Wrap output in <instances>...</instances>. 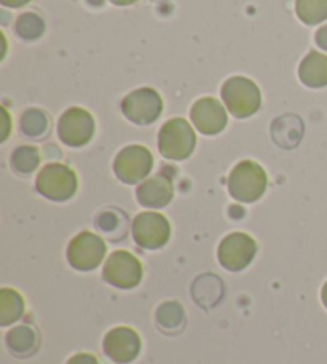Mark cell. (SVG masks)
Listing matches in <instances>:
<instances>
[{
  "label": "cell",
  "instance_id": "1",
  "mask_svg": "<svg viewBox=\"0 0 327 364\" xmlns=\"http://www.w3.org/2000/svg\"><path fill=\"white\" fill-rule=\"evenodd\" d=\"M267 173L256 161L245 160L233 168L228 178V192L241 203L257 201L267 191Z\"/></svg>",
  "mask_w": 327,
  "mask_h": 364
},
{
  "label": "cell",
  "instance_id": "2",
  "mask_svg": "<svg viewBox=\"0 0 327 364\" xmlns=\"http://www.w3.org/2000/svg\"><path fill=\"white\" fill-rule=\"evenodd\" d=\"M196 144V136L191 123L184 119H171L159 133V149L169 160H186L191 157Z\"/></svg>",
  "mask_w": 327,
  "mask_h": 364
},
{
  "label": "cell",
  "instance_id": "3",
  "mask_svg": "<svg viewBox=\"0 0 327 364\" xmlns=\"http://www.w3.org/2000/svg\"><path fill=\"white\" fill-rule=\"evenodd\" d=\"M222 100L237 119H246L260 107V90L246 77H232L222 87Z\"/></svg>",
  "mask_w": 327,
  "mask_h": 364
},
{
  "label": "cell",
  "instance_id": "4",
  "mask_svg": "<svg viewBox=\"0 0 327 364\" xmlns=\"http://www.w3.org/2000/svg\"><path fill=\"white\" fill-rule=\"evenodd\" d=\"M37 191L53 201H65L74 197L78 181L69 166L50 164L43 166L36 181Z\"/></svg>",
  "mask_w": 327,
  "mask_h": 364
},
{
  "label": "cell",
  "instance_id": "5",
  "mask_svg": "<svg viewBox=\"0 0 327 364\" xmlns=\"http://www.w3.org/2000/svg\"><path fill=\"white\" fill-rule=\"evenodd\" d=\"M154 168V157L147 147L128 146L122 149L114 161V171L125 184H136L149 176Z\"/></svg>",
  "mask_w": 327,
  "mask_h": 364
},
{
  "label": "cell",
  "instance_id": "6",
  "mask_svg": "<svg viewBox=\"0 0 327 364\" xmlns=\"http://www.w3.org/2000/svg\"><path fill=\"white\" fill-rule=\"evenodd\" d=\"M106 252V243L101 237L91 232H82L69 243L68 259L74 269L88 272L100 267Z\"/></svg>",
  "mask_w": 327,
  "mask_h": 364
},
{
  "label": "cell",
  "instance_id": "7",
  "mask_svg": "<svg viewBox=\"0 0 327 364\" xmlns=\"http://www.w3.org/2000/svg\"><path fill=\"white\" fill-rule=\"evenodd\" d=\"M122 110L136 125H150L161 115L163 101L154 88H139L123 100Z\"/></svg>",
  "mask_w": 327,
  "mask_h": 364
},
{
  "label": "cell",
  "instance_id": "8",
  "mask_svg": "<svg viewBox=\"0 0 327 364\" xmlns=\"http://www.w3.org/2000/svg\"><path fill=\"white\" fill-rule=\"evenodd\" d=\"M102 278L115 288L131 289L142 279V265L131 252L115 251L104 265Z\"/></svg>",
  "mask_w": 327,
  "mask_h": 364
},
{
  "label": "cell",
  "instance_id": "9",
  "mask_svg": "<svg viewBox=\"0 0 327 364\" xmlns=\"http://www.w3.org/2000/svg\"><path fill=\"white\" fill-rule=\"evenodd\" d=\"M169 235H171V227L163 214L147 211L136 216L133 223V237L142 248L159 250L168 243Z\"/></svg>",
  "mask_w": 327,
  "mask_h": 364
},
{
  "label": "cell",
  "instance_id": "10",
  "mask_svg": "<svg viewBox=\"0 0 327 364\" xmlns=\"http://www.w3.org/2000/svg\"><path fill=\"white\" fill-rule=\"evenodd\" d=\"M257 252V245L246 233H230L219 245V262L230 272H240L252 262Z\"/></svg>",
  "mask_w": 327,
  "mask_h": 364
},
{
  "label": "cell",
  "instance_id": "11",
  "mask_svg": "<svg viewBox=\"0 0 327 364\" xmlns=\"http://www.w3.org/2000/svg\"><path fill=\"white\" fill-rule=\"evenodd\" d=\"M60 138L70 147H82L88 144L95 134V119L82 107H70L65 110L58 123Z\"/></svg>",
  "mask_w": 327,
  "mask_h": 364
},
{
  "label": "cell",
  "instance_id": "12",
  "mask_svg": "<svg viewBox=\"0 0 327 364\" xmlns=\"http://www.w3.org/2000/svg\"><path fill=\"white\" fill-rule=\"evenodd\" d=\"M104 352L119 364H128L141 353V339L134 329L115 328L104 339Z\"/></svg>",
  "mask_w": 327,
  "mask_h": 364
},
{
  "label": "cell",
  "instance_id": "13",
  "mask_svg": "<svg viewBox=\"0 0 327 364\" xmlns=\"http://www.w3.org/2000/svg\"><path fill=\"white\" fill-rule=\"evenodd\" d=\"M191 117L196 129L208 136L218 134L227 127L225 109L214 97H201L196 101L192 106Z\"/></svg>",
  "mask_w": 327,
  "mask_h": 364
},
{
  "label": "cell",
  "instance_id": "14",
  "mask_svg": "<svg viewBox=\"0 0 327 364\" xmlns=\"http://www.w3.org/2000/svg\"><path fill=\"white\" fill-rule=\"evenodd\" d=\"M137 201L147 208H163L173 200L174 188L173 182L165 174H156V176L144 181L137 187Z\"/></svg>",
  "mask_w": 327,
  "mask_h": 364
},
{
  "label": "cell",
  "instance_id": "15",
  "mask_svg": "<svg viewBox=\"0 0 327 364\" xmlns=\"http://www.w3.org/2000/svg\"><path fill=\"white\" fill-rule=\"evenodd\" d=\"M299 79L309 88H323L327 85V56L319 51L304 58L299 68Z\"/></svg>",
  "mask_w": 327,
  "mask_h": 364
},
{
  "label": "cell",
  "instance_id": "16",
  "mask_svg": "<svg viewBox=\"0 0 327 364\" xmlns=\"http://www.w3.org/2000/svg\"><path fill=\"white\" fill-rule=\"evenodd\" d=\"M24 301L16 291L4 288L0 291V324L9 326L23 316Z\"/></svg>",
  "mask_w": 327,
  "mask_h": 364
},
{
  "label": "cell",
  "instance_id": "17",
  "mask_svg": "<svg viewBox=\"0 0 327 364\" xmlns=\"http://www.w3.org/2000/svg\"><path fill=\"white\" fill-rule=\"evenodd\" d=\"M296 11L305 24H321L327 19V0H297Z\"/></svg>",
  "mask_w": 327,
  "mask_h": 364
},
{
  "label": "cell",
  "instance_id": "18",
  "mask_svg": "<svg viewBox=\"0 0 327 364\" xmlns=\"http://www.w3.org/2000/svg\"><path fill=\"white\" fill-rule=\"evenodd\" d=\"M6 343L18 355L31 353L36 348L37 337L36 333L29 326H18L13 331H10L6 336Z\"/></svg>",
  "mask_w": 327,
  "mask_h": 364
},
{
  "label": "cell",
  "instance_id": "19",
  "mask_svg": "<svg viewBox=\"0 0 327 364\" xmlns=\"http://www.w3.org/2000/svg\"><path fill=\"white\" fill-rule=\"evenodd\" d=\"M38 161H41V155L36 147L24 146L19 147L15 151L11 157V164L15 166V170L19 173H32L38 166Z\"/></svg>",
  "mask_w": 327,
  "mask_h": 364
},
{
  "label": "cell",
  "instance_id": "20",
  "mask_svg": "<svg viewBox=\"0 0 327 364\" xmlns=\"http://www.w3.org/2000/svg\"><path fill=\"white\" fill-rule=\"evenodd\" d=\"M21 128L28 136H42L48 128V120L43 112L36 109L28 110L21 119Z\"/></svg>",
  "mask_w": 327,
  "mask_h": 364
},
{
  "label": "cell",
  "instance_id": "21",
  "mask_svg": "<svg viewBox=\"0 0 327 364\" xmlns=\"http://www.w3.org/2000/svg\"><path fill=\"white\" fill-rule=\"evenodd\" d=\"M43 21L41 16L34 13H26L21 15L16 21V32L24 38H37L43 34Z\"/></svg>",
  "mask_w": 327,
  "mask_h": 364
},
{
  "label": "cell",
  "instance_id": "22",
  "mask_svg": "<svg viewBox=\"0 0 327 364\" xmlns=\"http://www.w3.org/2000/svg\"><path fill=\"white\" fill-rule=\"evenodd\" d=\"M160 310L165 311V314H168V316L166 315H159V321L163 324V326L173 328V326H178V324L181 323L182 309L179 307L178 304H174V302L166 304V305H163Z\"/></svg>",
  "mask_w": 327,
  "mask_h": 364
},
{
  "label": "cell",
  "instance_id": "23",
  "mask_svg": "<svg viewBox=\"0 0 327 364\" xmlns=\"http://www.w3.org/2000/svg\"><path fill=\"white\" fill-rule=\"evenodd\" d=\"M97 225H100L101 230H106V232L114 230V227H117V218L110 213L102 214V216H100V219H97Z\"/></svg>",
  "mask_w": 327,
  "mask_h": 364
},
{
  "label": "cell",
  "instance_id": "24",
  "mask_svg": "<svg viewBox=\"0 0 327 364\" xmlns=\"http://www.w3.org/2000/svg\"><path fill=\"white\" fill-rule=\"evenodd\" d=\"M68 364H100L93 355L90 353H78L68 361Z\"/></svg>",
  "mask_w": 327,
  "mask_h": 364
},
{
  "label": "cell",
  "instance_id": "25",
  "mask_svg": "<svg viewBox=\"0 0 327 364\" xmlns=\"http://www.w3.org/2000/svg\"><path fill=\"white\" fill-rule=\"evenodd\" d=\"M2 133H0V141H5L10 133V115L5 109H2Z\"/></svg>",
  "mask_w": 327,
  "mask_h": 364
},
{
  "label": "cell",
  "instance_id": "26",
  "mask_svg": "<svg viewBox=\"0 0 327 364\" xmlns=\"http://www.w3.org/2000/svg\"><path fill=\"white\" fill-rule=\"evenodd\" d=\"M316 43L319 48H323L327 51V24L319 28V31L316 32Z\"/></svg>",
  "mask_w": 327,
  "mask_h": 364
},
{
  "label": "cell",
  "instance_id": "27",
  "mask_svg": "<svg viewBox=\"0 0 327 364\" xmlns=\"http://www.w3.org/2000/svg\"><path fill=\"white\" fill-rule=\"evenodd\" d=\"M2 5L5 6H11V9H18V6H23L26 4H29L31 0H0Z\"/></svg>",
  "mask_w": 327,
  "mask_h": 364
},
{
  "label": "cell",
  "instance_id": "28",
  "mask_svg": "<svg viewBox=\"0 0 327 364\" xmlns=\"http://www.w3.org/2000/svg\"><path fill=\"white\" fill-rule=\"evenodd\" d=\"M110 2L112 4H115V5H131V4H134V2H137V0H110Z\"/></svg>",
  "mask_w": 327,
  "mask_h": 364
},
{
  "label": "cell",
  "instance_id": "29",
  "mask_svg": "<svg viewBox=\"0 0 327 364\" xmlns=\"http://www.w3.org/2000/svg\"><path fill=\"white\" fill-rule=\"evenodd\" d=\"M321 297H323V304L326 305V309H327V282H326V284H324V288H323V292H321Z\"/></svg>",
  "mask_w": 327,
  "mask_h": 364
},
{
  "label": "cell",
  "instance_id": "30",
  "mask_svg": "<svg viewBox=\"0 0 327 364\" xmlns=\"http://www.w3.org/2000/svg\"><path fill=\"white\" fill-rule=\"evenodd\" d=\"M90 2L93 4V5H101V4L104 2V0H90Z\"/></svg>",
  "mask_w": 327,
  "mask_h": 364
}]
</instances>
